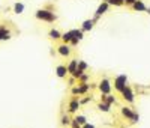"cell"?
I'll return each instance as SVG.
<instances>
[{
    "label": "cell",
    "mask_w": 150,
    "mask_h": 128,
    "mask_svg": "<svg viewBox=\"0 0 150 128\" xmlns=\"http://www.w3.org/2000/svg\"><path fill=\"white\" fill-rule=\"evenodd\" d=\"M36 17L39 20H45V21H54L56 20V15L53 14V12L50 11H45V9H41L36 12Z\"/></svg>",
    "instance_id": "1"
},
{
    "label": "cell",
    "mask_w": 150,
    "mask_h": 128,
    "mask_svg": "<svg viewBox=\"0 0 150 128\" xmlns=\"http://www.w3.org/2000/svg\"><path fill=\"white\" fill-rule=\"evenodd\" d=\"M114 86H116L117 91H123V89L126 87V75H119L117 79H116Z\"/></svg>",
    "instance_id": "2"
},
{
    "label": "cell",
    "mask_w": 150,
    "mask_h": 128,
    "mask_svg": "<svg viewBox=\"0 0 150 128\" xmlns=\"http://www.w3.org/2000/svg\"><path fill=\"white\" fill-rule=\"evenodd\" d=\"M11 39V32L6 29V26H0V41H6Z\"/></svg>",
    "instance_id": "3"
},
{
    "label": "cell",
    "mask_w": 150,
    "mask_h": 128,
    "mask_svg": "<svg viewBox=\"0 0 150 128\" xmlns=\"http://www.w3.org/2000/svg\"><path fill=\"white\" fill-rule=\"evenodd\" d=\"M71 35H72V44H77L81 38H83V32L81 30H71Z\"/></svg>",
    "instance_id": "4"
},
{
    "label": "cell",
    "mask_w": 150,
    "mask_h": 128,
    "mask_svg": "<svg viewBox=\"0 0 150 128\" xmlns=\"http://www.w3.org/2000/svg\"><path fill=\"white\" fill-rule=\"evenodd\" d=\"M122 113H123V116H126V118H129V119H132V121H137V119H138L128 107H123V109H122Z\"/></svg>",
    "instance_id": "5"
},
{
    "label": "cell",
    "mask_w": 150,
    "mask_h": 128,
    "mask_svg": "<svg viewBox=\"0 0 150 128\" xmlns=\"http://www.w3.org/2000/svg\"><path fill=\"white\" fill-rule=\"evenodd\" d=\"M122 92H123V98H125V99H128V101H131V102L134 101V94L131 92L129 87H125Z\"/></svg>",
    "instance_id": "6"
},
{
    "label": "cell",
    "mask_w": 150,
    "mask_h": 128,
    "mask_svg": "<svg viewBox=\"0 0 150 128\" xmlns=\"http://www.w3.org/2000/svg\"><path fill=\"white\" fill-rule=\"evenodd\" d=\"M99 89H101L102 94H110V89H111L110 82H108V80H104V82L101 83V86H99Z\"/></svg>",
    "instance_id": "7"
},
{
    "label": "cell",
    "mask_w": 150,
    "mask_h": 128,
    "mask_svg": "<svg viewBox=\"0 0 150 128\" xmlns=\"http://www.w3.org/2000/svg\"><path fill=\"white\" fill-rule=\"evenodd\" d=\"M59 53H60L62 56H69L71 50H69V47L65 44V45H60V47H59Z\"/></svg>",
    "instance_id": "8"
},
{
    "label": "cell",
    "mask_w": 150,
    "mask_h": 128,
    "mask_svg": "<svg viewBox=\"0 0 150 128\" xmlns=\"http://www.w3.org/2000/svg\"><path fill=\"white\" fill-rule=\"evenodd\" d=\"M77 67H78V60H72L71 65L68 67V71L72 72V74H75V71H77Z\"/></svg>",
    "instance_id": "9"
},
{
    "label": "cell",
    "mask_w": 150,
    "mask_h": 128,
    "mask_svg": "<svg viewBox=\"0 0 150 128\" xmlns=\"http://www.w3.org/2000/svg\"><path fill=\"white\" fill-rule=\"evenodd\" d=\"M134 8L137 11H146V6H144V3L141 2V0H137V2L134 3Z\"/></svg>",
    "instance_id": "10"
},
{
    "label": "cell",
    "mask_w": 150,
    "mask_h": 128,
    "mask_svg": "<svg viewBox=\"0 0 150 128\" xmlns=\"http://www.w3.org/2000/svg\"><path fill=\"white\" fill-rule=\"evenodd\" d=\"M87 89H89V84H83L81 87H75L74 89V94H83V92H86Z\"/></svg>",
    "instance_id": "11"
},
{
    "label": "cell",
    "mask_w": 150,
    "mask_h": 128,
    "mask_svg": "<svg viewBox=\"0 0 150 128\" xmlns=\"http://www.w3.org/2000/svg\"><path fill=\"white\" fill-rule=\"evenodd\" d=\"M107 8H108V3H102L101 6L98 8V11H96V15H102L104 12L107 11Z\"/></svg>",
    "instance_id": "12"
},
{
    "label": "cell",
    "mask_w": 150,
    "mask_h": 128,
    "mask_svg": "<svg viewBox=\"0 0 150 128\" xmlns=\"http://www.w3.org/2000/svg\"><path fill=\"white\" fill-rule=\"evenodd\" d=\"M93 27V21L92 20H86L84 23H83V29L84 30H90Z\"/></svg>",
    "instance_id": "13"
},
{
    "label": "cell",
    "mask_w": 150,
    "mask_h": 128,
    "mask_svg": "<svg viewBox=\"0 0 150 128\" xmlns=\"http://www.w3.org/2000/svg\"><path fill=\"white\" fill-rule=\"evenodd\" d=\"M66 72H68V68H66V67H59V68H57V75H59V77H65Z\"/></svg>",
    "instance_id": "14"
},
{
    "label": "cell",
    "mask_w": 150,
    "mask_h": 128,
    "mask_svg": "<svg viewBox=\"0 0 150 128\" xmlns=\"http://www.w3.org/2000/svg\"><path fill=\"white\" fill-rule=\"evenodd\" d=\"M14 11L17 12V14H21V12L24 11V5L23 3H15L14 5Z\"/></svg>",
    "instance_id": "15"
},
{
    "label": "cell",
    "mask_w": 150,
    "mask_h": 128,
    "mask_svg": "<svg viewBox=\"0 0 150 128\" xmlns=\"http://www.w3.org/2000/svg\"><path fill=\"white\" fill-rule=\"evenodd\" d=\"M69 107H71V109H69L71 112H75V110H77V109L80 107V102H78V101H72Z\"/></svg>",
    "instance_id": "16"
},
{
    "label": "cell",
    "mask_w": 150,
    "mask_h": 128,
    "mask_svg": "<svg viewBox=\"0 0 150 128\" xmlns=\"http://www.w3.org/2000/svg\"><path fill=\"white\" fill-rule=\"evenodd\" d=\"M65 39V42H69V41H72V35H71V32H68V33H65L63 36H62Z\"/></svg>",
    "instance_id": "17"
},
{
    "label": "cell",
    "mask_w": 150,
    "mask_h": 128,
    "mask_svg": "<svg viewBox=\"0 0 150 128\" xmlns=\"http://www.w3.org/2000/svg\"><path fill=\"white\" fill-rule=\"evenodd\" d=\"M50 36H51L53 39H57V38H60V33L57 30H51V32H50Z\"/></svg>",
    "instance_id": "18"
},
{
    "label": "cell",
    "mask_w": 150,
    "mask_h": 128,
    "mask_svg": "<svg viewBox=\"0 0 150 128\" xmlns=\"http://www.w3.org/2000/svg\"><path fill=\"white\" fill-rule=\"evenodd\" d=\"M98 107H99V110H104V112H108L110 110V106L108 104H99Z\"/></svg>",
    "instance_id": "19"
},
{
    "label": "cell",
    "mask_w": 150,
    "mask_h": 128,
    "mask_svg": "<svg viewBox=\"0 0 150 128\" xmlns=\"http://www.w3.org/2000/svg\"><path fill=\"white\" fill-rule=\"evenodd\" d=\"M75 122L77 124H86V118L84 116H78V118H75Z\"/></svg>",
    "instance_id": "20"
},
{
    "label": "cell",
    "mask_w": 150,
    "mask_h": 128,
    "mask_svg": "<svg viewBox=\"0 0 150 128\" xmlns=\"http://www.w3.org/2000/svg\"><path fill=\"white\" fill-rule=\"evenodd\" d=\"M112 102H116V99H114V97H108V98H107V104L110 106V104H112Z\"/></svg>",
    "instance_id": "21"
},
{
    "label": "cell",
    "mask_w": 150,
    "mask_h": 128,
    "mask_svg": "<svg viewBox=\"0 0 150 128\" xmlns=\"http://www.w3.org/2000/svg\"><path fill=\"white\" fill-rule=\"evenodd\" d=\"M108 3H112V5H122L123 2H122V0H108Z\"/></svg>",
    "instance_id": "22"
},
{
    "label": "cell",
    "mask_w": 150,
    "mask_h": 128,
    "mask_svg": "<svg viewBox=\"0 0 150 128\" xmlns=\"http://www.w3.org/2000/svg\"><path fill=\"white\" fill-rule=\"evenodd\" d=\"M62 124L68 125V124H69V118H68V116H63V118H62Z\"/></svg>",
    "instance_id": "23"
},
{
    "label": "cell",
    "mask_w": 150,
    "mask_h": 128,
    "mask_svg": "<svg viewBox=\"0 0 150 128\" xmlns=\"http://www.w3.org/2000/svg\"><path fill=\"white\" fill-rule=\"evenodd\" d=\"M125 2H126V3H131V5H134V3L137 2V0H125Z\"/></svg>",
    "instance_id": "24"
},
{
    "label": "cell",
    "mask_w": 150,
    "mask_h": 128,
    "mask_svg": "<svg viewBox=\"0 0 150 128\" xmlns=\"http://www.w3.org/2000/svg\"><path fill=\"white\" fill-rule=\"evenodd\" d=\"M74 128H80V124H77V122L74 121Z\"/></svg>",
    "instance_id": "25"
},
{
    "label": "cell",
    "mask_w": 150,
    "mask_h": 128,
    "mask_svg": "<svg viewBox=\"0 0 150 128\" xmlns=\"http://www.w3.org/2000/svg\"><path fill=\"white\" fill-rule=\"evenodd\" d=\"M84 128H95L93 125H84Z\"/></svg>",
    "instance_id": "26"
}]
</instances>
